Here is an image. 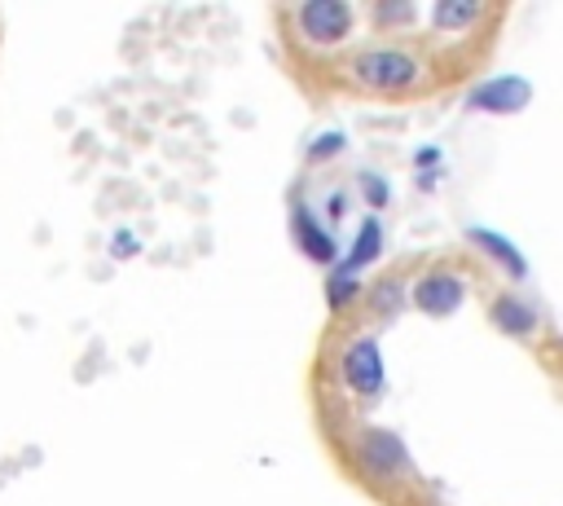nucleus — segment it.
Listing matches in <instances>:
<instances>
[{
  "label": "nucleus",
  "mask_w": 563,
  "mask_h": 506,
  "mask_svg": "<svg viewBox=\"0 0 563 506\" xmlns=\"http://www.w3.org/2000/svg\"><path fill=\"white\" fill-rule=\"evenodd\" d=\"M484 18H488V4H479V0H435L427 9L431 31H440V35H462Z\"/></svg>",
  "instance_id": "nucleus-11"
},
{
  "label": "nucleus",
  "mask_w": 563,
  "mask_h": 506,
  "mask_svg": "<svg viewBox=\"0 0 563 506\" xmlns=\"http://www.w3.org/2000/svg\"><path fill=\"white\" fill-rule=\"evenodd\" d=\"M532 106V84L515 70H501V75H488L479 84L466 88V110L471 114H497V119H510V114H523Z\"/></svg>",
  "instance_id": "nucleus-6"
},
{
  "label": "nucleus",
  "mask_w": 563,
  "mask_h": 506,
  "mask_svg": "<svg viewBox=\"0 0 563 506\" xmlns=\"http://www.w3.org/2000/svg\"><path fill=\"white\" fill-rule=\"evenodd\" d=\"M488 321L506 339H532L541 330V308L532 299H523L519 290H497L488 299Z\"/></svg>",
  "instance_id": "nucleus-8"
},
{
  "label": "nucleus",
  "mask_w": 563,
  "mask_h": 506,
  "mask_svg": "<svg viewBox=\"0 0 563 506\" xmlns=\"http://www.w3.org/2000/svg\"><path fill=\"white\" fill-rule=\"evenodd\" d=\"M343 150H347V136H343L339 128H330V132H317V136L308 141L303 158H308V163H330V158H339Z\"/></svg>",
  "instance_id": "nucleus-15"
},
{
  "label": "nucleus",
  "mask_w": 563,
  "mask_h": 506,
  "mask_svg": "<svg viewBox=\"0 0 563 506\" xmlns=\"http://www.w3.org/2000/svg\"><path fill=\"white\" fill-rule=\"evenodd\" d=\"M347 207H352V194H347V189H330V194H325V202H321V216H325V224H339V220H347Z\"/></svg>",
  "instance_id": "nucleus-17"
},
{
  "label": "nucleus",
  "mask_w": 563,
  "mask_h": 506,
  "mask_svg": "<svg viewBox=\"0 0 563 506\" xmlns=\"http://www.w3.org/2000/svg\"><path fill=\"white\" fill-rule=\"evenodd\" d=\"M290 26L312 48H339L356 31V9L347 0H303L290 9Z\"/></svg>",
  "instance_id": "nucleus-3"
},
{
  "label": "nucleus",
  "mask_w": 563,
  "mask_h": 506,
  "mask_svg": "<svg viewBox=\"0 0 563 506\" xmlns=\"http://www.w3.org/2000/svg\"><path fill=\"white\" fill-rule=\"evenodd\" d=\"M136 251H141V246H136V238L119 229V233H114V246H110V255H114V260H132Z\"/></svg>",
  "instance_id": "nucleus-18"
},
{
  "label": "nucleus",
  "mask_w": 563,
  "mask_h": 506,
  "mask_svg": "<svg viewBox=\"0 0 563 506\" xmlns=\"http://www.w3.org/2000/svg\"><path fill=\"white\" fill-rule=\"evenodd\" d=\"M352 462L374 484H391V480L413 475V453L391 427H361L352 436Z\"/></svg>",
  "instance_id": "nucleus-2"
},
{
  "label": "nucleus",
  "mask_w": 563,
  "mask_h": 506,
  "mask_svg": "<svg viewBox=\"0 0 563 506\" xmlns=\"http://www.w3.org/2000/svg\"><path fill=\"white\" fill-rule=\"evenodd\" d=\"M405 299H409V290H405V282H396V277H387V282H378V286L369 290V304H374V312H378V317L400 312V308H405Z\"/></svg>",
  "instance_id": "nucleus-14"
},
{
  "label": "nucleus",
  "mask_w": 563,
  "mask_h": 506,
  "mask_svg": "<svg viewBox=\"0 0 563 506\" xmlns=\"http://www.w3.org/2000/svg\"><path fill=\"white\" fill-rule=\"evenodd\" d=\"M471 295V277L449 268V264H435V268H422L413 282H409V304L422 312V317H453Z\"/></svg>",
  "instance_id": "nucleus-4"
},
{
  "label": "nucleus",
  "mask_w": 563,
  "mask_h": 506,
  "mask_svg": "<svg viewBox=\"0 0 563 506\" xmlns=\"http://www.w3.org/2000/svg\"><path fill=\"white\" fill-rule=\"evenodd\" d=\"M290 238H295L299 255H303L308 264L325 268V273L343 260V242H339V238H334V229L317 216V207H308L303 198H295V202H290Z\"/></svg>",
  "instance_id": "nucleus-7"
},
{
  "label": "nucleus",
  "mask_w": 563,
  "mask_h": 506,
  "mask_svg": "<svg viewBox=\"0 0 563 506\" xmlns=\"http://www.w3.org/2000/svg\"><path fill=\"white\" fill-rule=\"evenodd\" d=\"M435 176H440V167H431V172H418V176H413V185H418V189H435Z\"/></svg>",
  "instance_id": "nucleus-19"
},
{
  "label": "nucleus",
  "mask_w": 563,
  "mask_h": 506,
  "mask_svg": "<svg viewBox=\"0 0 563 506\" xmlns=\"http://www.w3.org/2000/svg\"><path fill=\"white\" fill-rule=\"evenodd\" d=\"M369 18H374V26L378 31H405V26H413L418 22V4H409V0H378L374 9H369Z\"/></svg>",
  "instance_id": "nucleus-13"
},
{
  "label": "nucleus",
  "mask_w": 563,
  "mask_h": 506,
  "mask_svg": "<svg viewBox=\"0 0 563 506\" xmlns=\"http://www.w3.org/2000/svg\"><path fill=\"white\" fill-rule=\"evenodd\" d=\"M339 370H343L347 392L361 396V400H378L387 392V365H383V352H378L374 334H352L339 352Z\"/></svg>",
  "instance_id": "nucleus-5"
},
{
  "label": "nucleus",
  "mask_w": 563,
  "mask_h": 506,
  "mask_svg": "<svg viewBox=\"0 0 563 506\" xmlns=\"http://www.w3.org/2000/svg\"><path fill=\"white\" fill-rule=\"evenodd\" d=\"M347 79L378 97H405L427 84V62L400 44H369L347 57Z\"/></svg>",
  "instance_id": "nucleus-1"
},
{
  "label": "nucleus",
  "mask_w": 563,
  "mask_h": 506,
  "mask_svg": "<svg viewBox=\"0 0 563 506\" xmlns=\"http://www.w3.org/2000/svg\"><path fill=\"white\" fill-rule=\"evenodd\" d=\"M466 242H471L506 282H523V277H528V255H523L506 233H497V229H488V224H471V229H466Z\"/></svg>",
  "instance_id": "nucleus-9"
},
{
  "label": "nucleus",
  "mask_w": 563,
  "mask_h": 506,
  "mask_svg": "<svg viewBox=\"0 0 563 506\" xmlns=\"http://www.w3.org/2000/svg\"><path fill=\"white\" fill-rule=\"evenodd\" d=\"M321 290H325V308H330V312H347V308L365 295V282H361V273H352L347 264H334V268L325 273V282H321Z\"/></svg>",
  "instance_id": "nucleus-12"
},
{
  "label": "nucleus",
  "mask_w": 563,
  "mask_h": 506,
  "mask_svg": "<svg viewBox=\"0 0 563 506\" xmlns=\"http://www.w3.org/2000/svg\"><path fill=\"white\" fill-rule=\"evenodd\" d=\"M383 246H387L383 220L365 211V216H361V224H356V233H352V242L343 246V260H339V264H347L352 273H361V268H369V264H378V260H383Z\"/></svg>",
  "instance_id": "nucleus-10"
},
{
  "label": "nucleus",
  "mask_w": 563,
  "mask_h": 506,
  "mask_svg": "<svg viewBox=\"0 0 563 506\" xmlns=\"http://www.w3.org/2000/svg\"><path fill=\"white\" fill-rule=\"evenodd\" d=\"M356 189H361L369 216H378V211L391 202V185H387V176H378V172H361V176H356Z\"/></svg>",
  "instance_id": "nucleus-16"
}]
</instances>
